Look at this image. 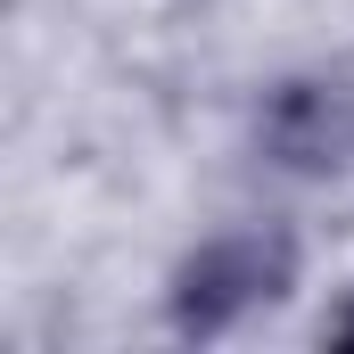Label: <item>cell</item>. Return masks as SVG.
<instances>
[{"instance_id":"1","label":"cell","mask_w":354,"mask_h":354,"mask_svg":"<svg viewBox=\"0 0 354 354\" xmlns=\"http://www.w3.org/2000/svg\"><path fill=\"white\" fill-rule=\"evenodd\" d=\"M297 231L288 223H231V231H206L174 272H165V322L174 338L206 346V338H231L248 313L280 305L297 288Z\"/></svg>"},{"instance_id":"2","label":"cell","mask_w":354,"mask_h":354,"mask_svg":"<svg viewBox=\"0 0 354 354\" xmlns=\"http://www.w3.org/2000/svg\"><path fill=\"white\" fill-rule=\"evenodd\" d=\"M256 157L288 181H338L354 174V83L313 66V75H280L256 99Z\"/></svg>"},{"instance_id":"3","label":"cell","mask_w":354,"mask_h":354,"mask_svg":"<svg viewBox=\"0 0 354 354\" xmlns=\"http://www.w3.org/2000/svg\"><path fill=\"white\" fill-rule=\"evenodd\" d=\"M322 346L354 354V297H346V305H330V313H322Z\"/></svg>"}]
</instances>
